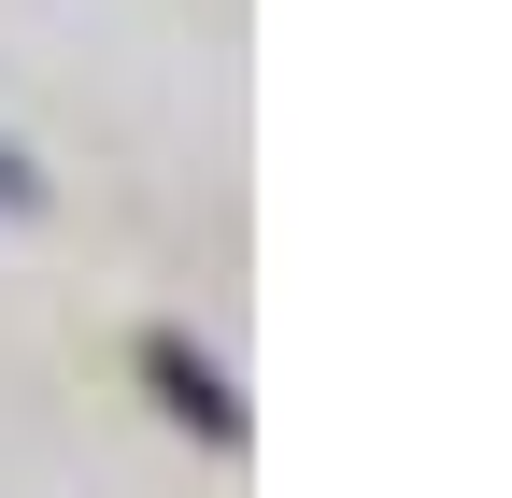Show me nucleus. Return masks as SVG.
I'll list each match as a JSON object with an SVG mask.
<instances>
[{
    "mask_svg": "<svg viewBox=\"0 0 512 498\" xmlns=\"http://www.w3.org/2000/svg\"><path fill=\"white\" fill-rule=\"evenodd\" d=\"M157 370H171V399H185V413H200V427H228V385H214V370H200V356H185V342H157Z\"/></svg>",
    "mask_w": 512,
    "mask_h": 498,
    "instance_id": "f257e3e1",
    "label": "nucleus"
}]
</instances>
